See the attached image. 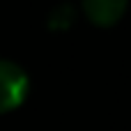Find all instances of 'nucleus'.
Instances as JSON below:
<instances>
[{
  "instance_id": "nucleus-1",
  "label": "nucleus",
  "mask_w": 131,
  "mask_h": 131,
  "mask_svg": "<svg viewBox=\"0 0 131 131\" xmlns=\"http://www.w3.org/2000/svg\"><path fill=\"white\" fill-rule=\"evenodd\" d=\"M30 90L25 69L12 60H0V115L18 108Z\"/></svg>"
},
{
  "instance_id": "nucleus-2",
  "label": "nucleus",
  "mask_w": 131,
  "mask_h": 131,
  "mask_svg": "<svg viewBox=\"0 0 131 131\" xmlns=\"http://www.w3.org/2000/svg\"><path fill=\"white\" fill-rule=\"evenodd\" d=\"M129 0H81V9L85 18L99 28H111L115 25L124 12H127Z\"/></svg>"
},
{
  "instance_id": "nucleus-3",
  "label": "nucleus",
  "mask_w": 131,
  "mask_h": 131,
  "mask_svg": "<svg viewBox=\"0 0 131 131\" xmlns=\"http://www.w3.org/2000/svg\"><path fill=\"white\" fill-rule=\"evenodd\" d=\"M76 16H78V9L71 5V2H60L55 5L48 16H46V25L53 30V32H67L74 23H76Z\"/></svg>"
}]
</instances>
